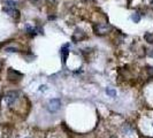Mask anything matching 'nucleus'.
Listing matches in <instances>:
<instances>
[{
  "label": "nucleus",
  "instance_id": "obj_1",
  "mask_svg": "<svg viewBox=\"0 0 153 138\" xmlns=\"http://www.w3.org/2000/svg\"><path fill=\"white\" fill-rule=\"evenodd\" d=\"M111 30H112V25H109L107 23H94L93 24V31L98 36L107 35Z\"/></svg>",
  "mask_w": 153,
  "mask_h": 138
},
{
  "label": "nucleus",
  "instance_id": "obj_2",
  "mask_svg": "<svg viewBox=\"0 0 153 138\" xmlns=\"http://www.w3.org/2000/svg\"><path fill=\"white\" fill-rule=\"evenodd\" d=\"M19 98H20L19 91H9L5 96V101H6V104H7L9 107H12L16 101L19 100Z\"/></svg>",
  "mask_w": 153,
  "mask_h": 138
},
{
  "label": "nucleus",
  "instance_id": "obj_3",
  "mask_svg": "<svg viewBox=\"0 0 153 138\" xmlns=\"http://www.w3.org/2000/svg\"><path fill=\"white\" fill-rule=\"evenodd\" d=\"M60 107H61V101H60V99H51L47 102V105H46V108H47V111L50 113L58 112L60 109Z\"/></svg>",
  "mask_w": 153,
  "mask_h": 138
},
{
  "label": "nucleus",
  "instance_id": "obj_4",
  "mask_svg": "<svg viewBox=\"0 0 153 138\" xmlns=\"http://www.w3.org/2000/svg\"><path fill=\"white\" fill-rule=\"evenodd\" d=\"M22 77H23L22 74L20 71L15 70V69L9 68L7 70V78L10 82H19V81H21Z\"/></svg>",
  "mask_w": 153,
  "mask_h": 138
},
{
  "label": "nucleus",
  "instance_id": "obj_5",
  "mask_svg": "<svg viewBox=\"0 0 153 138\" xmlns=\"http://www.w3.org/2000/svg\"><path fill=\"white\" fill-rule=\"evenodd\" d=\"M86 38V33L82 29H76L74 31L73 36H71V39L74 43H78V42H82L83 39Z\"/></svg>",
  "mask_w": 153,
  "mask_h": 138
},
{
  "label": "nucleus",
  "instance_id": "obj_6",
  "mask_svg": "<svg viewBox=\"0 0 153 138\" xmlns=\"http://www.w3.org/2000/svg\"><path fill=\"white\" fill-rule=\"evenodd\" d=\"M60 54H61L62 62L66 63V62H67V59H68V55H69V44H65V45L62 46L61 50H60Z\"/></svg>",
  "mask_w": 153,
  "mask_h": 138
},
{
  "label": "nucleus",
  "instance_id": "obj_7",
  "mask_svg": "<svg viewBox=\"0 0 153 138\" xmlns=\"http://www.w3.org/2000/svg\"><path fill=\"white\" fill-rule=\"evenodd\" d=\"M25 31H27V33L30 35V36H36V33H37V28L27 25V27H25Z\"/></svg>",
  "mask_w": 153,
  "mask_h": 138
},
{
  "label": "nucleus",
  "instance_id": "obj_8",
  "mask_svg": "<svg viewBox=\"0 0 153 138\" xmlns=\"http://www.w3.org/2000/svg\"><path fill=\"white\" fill-rule=\"evenodd\" d=\"M144 39L149 44H153V32H147L144 35Z\"/></svg>",
  "mask_w": 153,
  "mask_h": 138
},
{
  "label": "nucleus",
  "instance_id": "obj_9",
  "mask_svg": "<svg viewBox=\"0 0 153 138\" xmlns=\"http://www.w3.org/2000/svg\"><path fill=\"white\" fill-rule=\"evenodd\" d=\"M131 20H132L135 23H138L139 21H140V14H138V13L132 14V15H131Z\"/></svg>",
  "mask_w": 153,
  "mask_h": 138
},
{
  "label": "nucleus",
  "instance_id": "obj_10",
  "mask_svg": "<svg viewBox=\"0 0 153 138\" xmlns=\"http://www.w3.org/2000/svg\"><path fill=\"white\" fill-rule=\"evenodd\" d=\"M106 93H107L108 96H111V97H115L116 96V91H115L114 89H111V88L106 89Z\"/></svg>",
  "mask_w": 153,
  "mask_h": 138
},
{
  "label": "nucleus",
  "instance_id": "obj_11",
  "mask_svg": "<svg viewBox=\"0 0 153 138\" xmlns=\"http://www.w3.org/2000/svg\"><path fill=\"white\" fill-rule=\"evenodd\" d=\"M146 71H147L149 76H153V67H147V68H146Z\"/></svg>",
  "mask_w": 153,
  "mask_h": 138
},
{
  "label": "nucleus",
  "instance_id": "obj_12",
  "mask_svg": "<svg viewBox=\"0 0 153 138\" xmlns=\"http://www.w3.org/2000/svg\"><path fill=\"white\" fill-rule=\"evenodd\" d=\"M45 90H46V85H42L40 89H39V91H45Z\"/></svg>",
  "mask_w": 153,
  "mask_h": 138
},
{
  "label": "nucleus",
  "instance_id": "obj_13",
  "mask_svg": "<svg viewBox=\"0 0 153 138\" xmlns=\"http://www.w3.org/2000/svg\"><path fill=\"white\" fill-rule=\"evenodd\" d=\"M46 1H47L48 4H52V5H54V4L56 2V0H46Z\"/></svg>",
  "mask_w": 153,
  "mask_h": 138
},
{
  "label": "nucleus",
  "instance_id": "obj_14",
  "mask_svg": "<svg viewBox=\"0 0 153 138\" xmlns=\"http://www.w3.org/2000/svg\"><path fill=\"white\" fill-rule=\"evenodd\" d=\"M151 2H152V4H153V0H151Z\"/></svg>",
  "mask_w": 153,
  "mask_h": 138
},
{
  "label": "nucleus",
  "instance_id": "obj_15",
  "mask_svg": "<svg viewBox=\"0 0 153 138\" xmlns=\"http://www.w3.org/2000/svg\"><path fill=\"white\" fill-rule=\"evenodd\" d=\"M27 138H29V137H27Z\"/></svg>",
  "mask_w": 153,
  "mask_h": 138
}]
</instances>
